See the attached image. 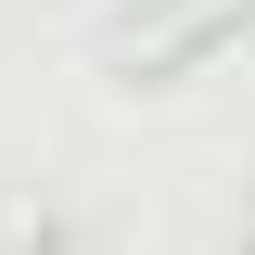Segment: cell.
<instances>
[{
    "label": "cell",
    "mask_w": 255,
    "mask_h": 255,
    "mask_svg": "<svg viewBox=\"0 0 255 255\" xmlns=\"http://www.w3.org/2000/svg\"><path fill=\"white\" fill-rule=\"evenodd\" d=\"M230 26H255V0H179L166 26L140 38V64H204V51H217Z\"/></svg>",
    "instance_id": "cell-1"
}]
</instances>
